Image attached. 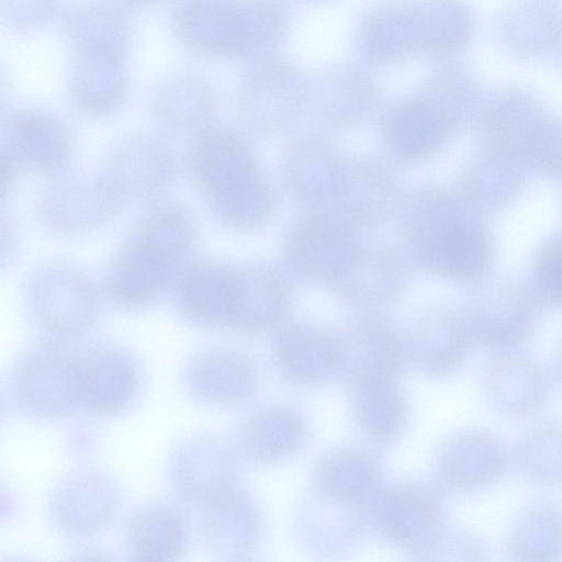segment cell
<instances>
[{
  "instance_id": "obj_1",
  "label": "cell",
  "mask_w": 562,
  "mask_h": 562,
  "mask_svg": "<svg viewBox=\"0 0 562 562\" xmlns=\"http://www.w3.org/2000/svg\"><path fill=\"white\" fill-rule=\"evenodd\" d=\"M188 162L194 187L223 223L248 228L262 220L268 206L262 180L233 133L204 127L195 135Z\"/></svg>"
},
{
  "instance_id": "obj_2",
  "label": "cell",
  "mask_w": 562,
  "mask_h": 562,
  "mask_svg": "<svg viewBox=\"0 0 562 562\" xmlns=\"http://www.w3.org/2000/svg\"><path fill=\"white\" fill-rule=\"evenodd\" d=\"M24 303L40 327L61 335L89 328L99 307L91 279L66 262L46 263L34 271L25 285Z\"/></svg>"
},
{
  "instance_id": "obj_3",
  "label": "cell",
  "mask_w": 562,
  "mask_h": 562,
  "mask_svg": "<svg viewBox=\"0 0 562 562\" xmlns=\"http://www.w3.org/2000/svg\"><path fill=\"white\" fill-rule=\"evenodd\" d=\"M120 199L95 177L66 169L50 173L36 200V213L48 229L80 235L95 232L120 211Z\"/></svg>"
},
{
  "instance_id": "obj_4",
  "label": "cell",
  "mask_w": 562,
  "mask_h": 562,
  "mask_svg": "<svg viewBox=\"0 0 562 562\" xmlns=\"http://www.w3.org/2000/svg\"><path fill=\"white\" fill-rule=\"evenodd\" d=\"M99 178L120 199L147 201L173 182L176 158L169 146L151 135L130 136L105 156Z\"/></svg>"
},
{
  "instance_id": "obj_5",
  "label": "cell",
  "mask_w": 562,
  "mask_h": 562,
  "mask_svg": "<svg viewBox=\"0 0 562 562\" xmlns=\"http://www.w3.org/2000/svg\"><path fill=\"white\" fill-rule=\"evenodd\" d=\"M175 302L190 321L203 326H236L245 301L244 279L228 267L199 260L175 277Z\"/></svg>"
},
{
  "instance_id": "obj_6",
  "label": "cell",
  "mask_w": 562,
  "mask_h": 562,
  "mask_svg": "<svg viewBox=\"0 0 562 562\" xmlns=\"http://www.w3.org/2000/svg\"><path fill=\"white\" fill-rule=\"evenodd\" d=\"M481 389L493 412L509 419H525L546 405L550 380L538 359L512 350L501 352L485 364Z\"/></svg>"
},
{
  "instance_id": "obj_7",
  "label": "cell",
  "mask_w": 562,
  "mask_h": 562,
  "mask_svg": "<svg viewBox=\"0 0 562 562\" xmlns=\"http://www.w3.org/2000/svg\"><path fill=\"white\" fill-rule=\"evenodd\" d=\"M137 371L122 350L95 348L70 361L71 403L94 415L119 412L134 395Z\"/></svg>"
},
{
  "instance_id": "obj_8",
  "label": "cell",
  "mask_w": 562,
  "mask_h": 562,
  "mask_svg": "<svg viewBox=\"0 0 562 562\" xmlns=\"http://www.w3.org/2000/svg\"><path fill=\"white\" fill-rule=\"evenodd\" d=\"M178 266L162 250L133 234L109 265L106 290L121 306H146L164 290Z\"/></svg>"
},
{
  "instance_id": "obj_9",
  "label": "cell",
  "mask_w": 562,
  "mask_h": 562,
  "mask_svg": "<svg viewBox=\"0 0 562 562\" xmlns=\"http://www.w3.org/2000/svg\"><path fill=\"white\" fill-rule=\"evenodd\" d=\"M2 147L21 165L48 175L66 169L74 153V142L64 123L37 108L18 109L5 116Z\"/></svg>"
},
{
  "instance_id": "obj_10",
  "label": "cell",
  "mask_w": 562,
  "mask_h": 562,
  "mask_svg": "<svg viewBox=\"0 0 562 562\" xmlns=\"http://www.w3.org/2000/svg\"><path fill=\"white\" fill-rule=\"evenodd\" d=\"M506 462L501 439L490 430L474 428L454 435L442 446L438 469L449 487L472 492L496 482Z\"/></svg>"
},
{
  "instance_id": "obj_11",
  "label": "cell",
  "mask_w": 562,
  "mask_h": 562,
  "mask_svg": "<svg viewBox=\"0 0 562 562\" xmlns=\"http://www.w3.org/2000/svg\"><path fill=\"white\" fill-rule=\"evenodd\" d=\"M171 24L178 42L194 56L235 58L234 0H179Z\"/></svg>"
},
{
  "instance_id": "obj_12",
  "label": "cell",
  "mask_w": 562,
  "mask_h": 562,
  "mask_svg": "<svg viewBox=\"0 0 562 562\" xmlns=\"http://www.w3.org/2000/svg\"><path fill=\"white\" fill-rule=\"evenodd\" d=\"M378 518L383 533L409 550H425L437 542L441 510L434 494L416 485H401L381 499Z\"/></svg>"
},
{
  "instance_id": "obj_13",
  "label": "cell",
  "mask_w": 562,
  "mask_h": 562,
  "mask_svg": "<svg viewBox=\"0 0 562 562\" xmlns=\"http://www.w3.org/2000/svg\"><path fill=\"white\" fill-rule=\"evenodd\" d=\"M417 54L447 58L463 52L476 32V15L467 0L412 1Z\"/></svg>"
},
{
  "instance_id": "obj_14",
  "label": "cell",
  "mask_w": 562,
  "mask_h": 562,
  "mask_svg": "<svg viewBox=\"0 0 562 562\" xmlns=\"http://www.w3.org/2000/svg\"><path fill=\"white\" fill-rule=\"evenodd\" d=\"M497 30L512 54L538 57L558 46L562 11L553 0H515L501 13Z\"/></svg>"
},
{
  "instance_id": "obj_15",
  "label": "cell",
  "mask_w": 562,
  "mask_h": 562,
  "mask_svg": "<svg viewBox=\"0 0 562 562\" xmlns=\"http://www.w3.org/2000/svg\"><path fill=\"white\" fill-rule=\"evenodd\" d=\"M130 94L128 78L119 58L79 56L68 79L74 109L87 117L115 113Z\"/></svg>"
},
{
  "instance_id": "obj_16",
  "label": "cell",
  "mask_w": 562,
  "mask_h": 562,
  "mask_svg": "<svg viewBox=\"0 0 562 562\" xmlns=\"http://www.w3.org/2000/svg\"><path fill=\"white\" fill-rule=\"evenodd\" d=\"M361 55L375 64L391 65L417 54L411 2L381 4L367 13L356 30Z\"/></svg>"
},
{
  "instance_id": "obj_17",
  "label": "cell",
  "mask_w": 562,
  "mask_h": 562,
  "mask_svg": "<svg viewBox=\"0 0 562 562\" xmlns=\"http://www.w3.org/2000/svg\"><path fill=\"white\" fill-rule=\"evenodd\" d=\"M216 97L202 78L177 76L153 93L150 112L155 121L172 132H200L214 113Z\"/></svg>"
},
{
  "instance_id": "obj_18",
  "label": "cell",
  "mask_w": 562,
  "mask_h": 562,
  "mask_svg": "<svg viewBox=\"0 0 562 562\" xmlns=\"http://www.w3.org/2000/svg\"><path fill=\"white\" fill-rule=\"evenodd\" d=\"M65 30L79 56L120 59L130 45V25L122 12L110 4L75 5L66 16Z\"/></svg>"
},
{
  "instance_id": "obj_19",
  "label": "cell",
  "mask_w": 562,
  "mask_h": 562,
  "mask_svg": "<svg viewBox=\"0 0 562 562\" xmlns=\"http://www.w3.org/2000/svg\"><path fill=\"white\" fill-rule=\"evenodd\" d=\"M236 58L261 61L282 43L289 27V11L282 0H234Z\"/></svg>"
},
{
  "instance_id": "obj_20",
  "label": "cell",
  "mask_w": 562,
  "mask_h": 562,
  "mask_svg": "<svg viewBox=\"0 0 562 562\" xmlns=\"http://www.w3.org/2000/svg\"><path fill=\"white\" fill-rule=\"evenodd\" d=\"M435 267L446 276L470 279L491 261V245L481 228L465 221H450L436 233L431 248Z\"/></svg>"
},
{
  "instance_id": "obj_21",
  "label": "cell",
  "mask_w": 562,
  "mask_h": 562,
  "mask_svg": "<svg viewBox=\"0 0 562 562\" xmlns=\"http://www.w3.org/2000/svg\"><path fill=\"white\" fill-rule=\"evenodd\" d=\"M507 551L520 561L561 560L562 507L538 503L524 509L509 530Z\"/></svg>"
},
{
  "instance_id": "obj_22",
  "label": "cell",
  "mask_w": 562,
  "mask_h": 562,
  "mask_svg": "<svg viewBox=\"0 0 562 562\" xmlns=\"http://www.w3.org/2000/svg\"><path fill=\"white\" fill-rule=\"evenodd\" d=\"M514 458L530 482L562 487V419H546L525 429L516 440Z\"/></svg>"
},
{
  "instance_id": "obj_23",
  "label": "cell",
  "mask_w": 562,
  "mask_h": 562,
  "mask_svg": "<svg viewBox=\"0 0 562 562\" xmlns=\"http://www.w3.org/2000/svg\"><path fill=\"white\" fill-rule=\"evenodd\" d=\"M130 551L142 560H169L182 551L184 527L173 514L147 508L134 514L125 529Z\"/></svg>"
},
{
  "instance_id": "obj_24",
  "label": "cell",
  "mask_w": 562,
  "mask_h": 562,
  "mask_svg": "<svg viewBox=\"0 0 562 562\" xmlns=\"http://www.w3.org/2000/svg\"><path fill=\"white\" fill-rule=\"evenodd\" d=\"M355 413L361 428L371 436L395 432L404 419V402L389 378L356 383Z\"/></svg>"
},
{
  "instance_id": "obj_25",
  "label": "cell",
  "mask_w": 562,
  "mask_h": 562,
  "mask_svg": "<svg viewBox=\"0 0 562 562\" xmlns=\"http://www.w3.org/2000/svg\"><path fill=\"white\" fill-rule=\"evenodd\" d=\"M296 257L301 266L313 274L335 276L352 265L355 246L342 229L319 224L302 234Z\"/></svg>"
},
{
  "instance_id": "obj_26",
  "label": "cell",
  "mask_w": 562,
  "mask_h": 562,
  "mask_svg": "<svg viewBox=\"0 0 562 562\" xmlns=\"http://www.w3.org/2000/svg\"><path fill=\"white\" fill-rule=\"evenodd\" d=\"M134 234L180 265L193 246L196 229L191 214L184 207L166 203L150 210Z\"/></svg>"
},
{
  "instance_id": "obj_27",
  "label": "cell",
  "mask_w": 562,
  "mask_h": 562,
  "mask_svg": "<svg viewBox=\"0 0 562 562\" xmlns=\"http://www.w3.org/2000/svg\"><path fill=\"white\" fill-rule=\"evenodd\" d=\"M279 362L293 382L315 383L335 372L336 345L319 335L295 336L280 349Z\"/></svg>"
},
{
  "instance_id": "obj_28",
  "label": "cell",
  "mask_w": 562,
  "mask_h": 562,
  "mask_svg": "<svg viewBox=\"0 0 562 562\" xmlns=\"http://www.w3.org/2000/svg\"><path fill=\"white\" fill-rule=\"evenodd\" d=\"M531 327V316L522 306L487 305L476 313L470 335L484 347L505 352L516 350Z\"/></svg>"
},
{
  "instance_id": "obj_29",
  "label": "cell",
  "mask_w": 562,
  "mask_h": 562,
  "mask_svg": "<svg viewBox=\"0 0 562 562\" xmlns=\"http://www.w3.org/2000/svg\"><path fill=\"white\" fill-rule=\"evenodd\" d=\"M196 378L206 380L201 386L204 397L228 401L240 397L254 383L250 363L236 355L214 351L205 353L194 362ZM202 380V379H201Z\"/></svg>"
},
{
  "instance_id": "obj_30",
  "label": "cell",
  "mask_w": 562,
  "mask_h": 562,
  "mask_svg": "<svg viewBox=\"0 0 562 562\" xmlns=\"http://www.w3.org/2000/svg\"><path fill=\"white\" fill-rule=\"evenodd\" d=\"M321 477L337 497L361 499L374 487L376 473L363 454L342 451L324 460L321 465Z\"/></svg>"
},
{
  "instance_id": "obj_31",
  "label": "cell",
  "mask_w": 562,
  "mask_h": 562,
  "mask_svg": "<svg viewBox=\"0 0 562 562\" xmlns=\"http://www.w3.org/2000/svg\"><path fill=\"white\" fill-rule=\"evenodd\" d=\"M300 420L291 412L276 409L258 416L249 429V439L263 458H279L300 442Z\"/></svg>"
},
{
  "instance_id": "obj_32",
  "label": "cell",
  "mask_w": 562,
  "mask_h": 562,
  "mask_svg": "<svg viewBox=\"0 0 562 562\" xmlns=\"http://www.w3.org/2000/svg\"><path fill=\"white\" fill-rule=\"evenodd\" d=\"M58 0H2V15L18 30H34L54 15Z\"/></svg>"
},
{
  "instance_id": "obj_33",
  "label": "cell",
  "mask_w": 562,
  "mask_h": 562,
  "mask_svg": "<svg viewBox=\"0 0 562 562\" xmlns=\"http://www.w3.org/2000/svg\"><path fill=\"white\" fill-rule=\"evenodd\" d=\"M21 162L4 147H1V199L10 198L18 179Z\"/></svg>"
},
{
  "instance_id": "obj_34",
  "label": "cell",
  "mask_w": 562,
  "mask_h": 562,
  "mask_svg": "<svg viewBox=\"0 0 562 562\" xmlns=\"http://www.w3.org/2000/svg\"><path fill=\"white\" fill-rule=\"evenodd\" d=\"M7 247L2 248L1 252V259H2V266L5 265V262L10 261L13 258V255L15 252V231L12 226V224L9 223H2V246Z\"/></svg>"
},
{
  "instance_id": "obj_35",
  "label": "cell",
  "mask_w": 562,
  "mask_h": 562,
  "mask_svg": "<svg viewBox=\"0 0 562 562\" xmlns=\"http://www.w3.org/2000/svg\"><path fill=\"white\" fill-rule=\"evenodd\" d=\"M116 3L127 8H139L151 4L157 0H115Z\"/></svg>"
},
{
  "instance_id": "obj_36",
  "label": "cell",
  "mask_w": 562,
  "mask_h": 562,
  "mask_svg": "<svg viewBox=\"0 0 562 562\" xmlns=\"http://www.w3.org/2000/svg\"><path fill=\"white\" fill-rule=\"evenodd\" d=\"M555 367H557L558 378L562 383V348L557 356Z\"/></svg>"
},
{
  "instance_id": "obj_37",
  "label": "cell",
  "mask_w": 562,
  "mask_h": 562,
  "mask_svg": "<svg viewBox=\"0 0 562 562\" xmlns=\"http://www.w3.org/2000/svg\"><path fill=\"white\" fill-rule=\"evenodd\" d=\"M301 3H308V4H313V3H319V2H323V1H326V0H296Z\"/></svg>"
},
{
  "instance_id": "obj_38",
  "label": "cell",
  "mask_w": 562,
  "mask_h": 562,
  "mask_svg": "<svg viewBox=\"0 0 562 562\" xmlns=\"http://www.w3.org/2000/svg\"><path fill=\"white\" fill-rule=\"evenodd\" d=\"M557 47L559 49L560 58H561V61H562V36H561L560 42H559Z\"/></svg>"
}]
</instances>
